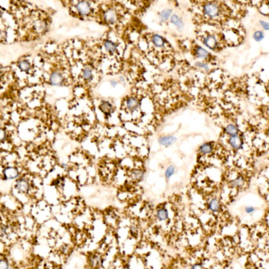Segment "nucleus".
<instances>
[{"instance_id":"a878e982","label":"nucleus","mask_w":269,"mask_h":269,"mask_svg":"<svg viewBox=\"0 0 269 269\" xmlns=\"http://www.w3.org/2000/svg\"><path fill=\"white\" fill-rule=\"evenodd\" d=\"M195 66L198 67V68H200V69H203V70L206 71V72L209 71V65H208V64L207 63H204V62H202V61L195 63Z\"/></svg>"},{"instance_id":"cd10ccee","label":"nucleus","mask_w":269,"mask_h":269,"mask_svg":"<svg viewBox=\"0 0 269 269\" xmlns=\"http://www.w3.org/2000/svg\"><path fill=\"white\" fill-rule=\"evenodd\" d=\"M245 212H246L247 213H249V214H251V213H253L254 212H255V207H253V206H251V205L246 206V207H245Z\"/></svg>"},{"instance_id":"4468645a","label":"nucleus","mask_w":269,"mask_h":269,"mask_svg":"<svg viewBox=\"0 0 269 269\" xmlns=\"http://www.w3.org/2000/svg\"><path fill=\"white\" fill-rule=\"evenodd\" d=\"M224 132L230 137L239 136V128L234 124H229L228 126H226V128H224Z\"/></svg>"},{"instance_id":"f3484780","label":"nucleus","mask_w":269,"mask_h":269,"mask_svg":"<svg viewBox=\"0 0 269 269\" xmlns=\"http://www.w3.org/2000/svg\"><path fill=\"white\" fill-rule=\"evenodd\" d=\"M244 183H245V179L243 176H238L236 179H234L231 181L230 186L233 188H241V187L244 185Z\"/></svg>"},{"instance_id":"f257e3e1","label":"nucleus","mask_w":269,"mask_h":269,"mask_svg":"<svg viewBox=\"0 0 269 269\" xmlns=\"http://www.w3.org/2000/svg\"><path fill=\"white\" fill-rule=\"evenodd\" d=\"M203 11H204V15H206L209 18L218 17L220 15V13H221L220 6L216 3H207V4H205L204 6Z\"/></svg>"},{"instance_id":"1a4fd4ad","label":"nucleus","mask_w":269,"mask_h":269,"mask_svg":"<svg viewBox=\"0 0 269 269\" xmlns=\"http://www.w3.org/2000/svg\"><path fill=\"white\" fill-rule=\"evenodd\" d=\"M18 170L17 169L13 167L6 168L4 170V178L5 179H13L18 177Z\"/></svg>"},{"instance_id":"39448f33","label":"nucleus","mask_w":269,"mask_h":269,"mask_svg":"<svg viewBox=\"0 0 269 269\" xmlns=\"http://www.w3.org/2000/svg\"><path fill=\"white\" fill-rule=\"evenodd\" d=\"M126 104H127V108L130 111H136L137 110H138L140 106L138 100L135 97H128L126 101Z\"/></svg>"},{"instance_id":"ddd939ff","label":"nucleus","mask_w":269,"mask_h":269,"mask_svg":"<svg viewBox=\"0 0 269 269\" xmlns=\"http://www.w3.org/2000/svg\"><path fill=\"white\" fill-rule=\"evenodd\" d=\"M100 110L102 111L107 117L110 116L111 114L112 111V105L111 102H107V101H103L102 103L100 104Z\"/></svg>"},{"instance_id":"c85d7f7f","label":"nucleus","mask_w":269,"mask_h":269,"mask_svg":"<svg viewBox=\"0 0 269 269\" xmlns=\"http://www.w3.org/2000/svg\"><path fill=\"white\" fill-rule=\"evenodd\" d=\"M259 23L260 24H261V26H262V28L264 29V30H266V31H269V23L265 22V21H260Z\"/></svg>"},{"instance_id":"4be33fe9","label":"nucleus","mask_w":269,"mask_h":269,"mask_svg":"<svg viewBox=\"0 0 269 269\" xmlns=\"http://www.w3.org/2000/svg\"><path fill=\"white\" fill-rule=\"evenodd\" d=\"M18 66L22 71H24V72H28L29 70L31 69V64L29 63V61H27V60L19 61Z\"/></svg>"},{"instance_id":"393cba45","label":"nucleus","mask_w":269,"mask_h":269,"mask_svg":"<svg viewBox=\"0 0 269 269\" xmlns=\"http://www.w3.org/2000/svg\"><path fill=\"white\" fill-rule=\"evenodd\" d=\"M174 173H175V167L172 166V165L171 166H169L167 168V170H166V171H165V177H166V179H170Z\"/></svg>"},{"instance_id":"6ab92c4d","label":"nucleus","mask_w":269,"mask_h":269,"mask_svg":"<svg viewBox=\"0 0 269 269\" xmlns=\"http://www.w3.org/2000/svg\"><path fill=\"white\" fill-rule=\"evenodd\" d=\"M104 47H105L106 50L109 53H111V54H113L117 50V45L113 41L109 40H107L104 41Z\"/></svg>"},{"instance_id":"c756f323","label":"nucleus","mask_w":269,"mask_h":269,"mask_svg":"<svg viewBox=\"0 0 269 269\" xmlns=\"http://www.w3.org/2000/svg\"><path fill=\"white\" fill-rule=\"evenodd\" d=\"M191 269H204V267H203L201 264H195V265L192 266Z\"/></svg>"},{"instance_id":"dca6fc26","label":"nucleus","mask_w":269,"mask_h":269,"mask_svg":"<svg viewBox=\"0 0 269 269\" xmlns=\"http://www.w3.org/2000/svg\"><path fill=\"white\" fill-rule=\"evenodd\" d=\"M152 41L153 43V45L157 48H163L164 47V44H165V40L164 38L158 35V34H154L153 35V38H152Z\"/></svg>"},{"instance_id":"f03ea898","label":"nucleus","mask_w":269,"mask_h":269,"mask_svg":"<svg viewBox=\"0 0 269 269\" xmlns=\"http://www.w3.org/2000/svg\"><path fill=\"white\" fill-rule=\"evenodd\" d=\"M76 9L78 11V13L82 15V16H86L90 14L91 12V6L90 3L87 1H80L78 2V4L76 5Z\"/></svg>"},{"instance_id":"f8f14e48","label":"nucleus","mask_w":269,"mask_h":269,"mask_svg":"<svg viewBox=\"0 0 269 269\" xmlns=\"http://www.w3.org/2000/svg\"><path fill=\"white\" fill-rule=\"evenodd\" d=\"M195 54L197 58H202V59H207L210 56L209 52L206 49H204V48L200 46L195 47Z\"/></svg>"},{"instance_id":"7c9ffc66","label":"nucleus","mask_w":269,"mask_h":269,"mask_svg":"<svg viewBox=\"0 0 269 269\" xmlns=\"http://www.w3.org/2000/svg\"><path fill=\"white\" fill-rule=\"evenodd\" d=\"M111 85L115 87V86L117 85V82H116V81H111Z\"/></svg>"},{"instance_id":"5701e85b","label":"nucleus","mask_w":269,"mask_h":269,"mask_svg":"<svg viewBox=\"0 0 269 269\" xmlns=\"http://www.w3.org/2000/svg\"><path fill=\"white\" fill-rule=\"evenodd\" d=\"M82 75H83V77L85 80L89 81V80H92V78H93V72H92V70L89 67H86L83 70Z\"/></svg>"},{"instance_id":"2eb2a0df","label":"nucleus","mask_w":269,"mask_h":269,"mask_svg":"<svg viewBox=\"0 0 269 269\" xmlns=\"http://www.w3.org/2000/svg\"><path fill=\"white\" fill-rule=\"evenodd\" d=\"M29 183L23 179H20L16 183V188L22 193H26L29 190Z\"/></svg>"},{"instance_id":"6e6552de","label":"nucleus","mask_w":269,"mask_h":269,"mask_svg":"<svg viewBox=\"0 0 269 269\" xmlns=\"http://www.w3.org/2000/svg\"><path fill=\"white\" fill-rule=\"evenodd\" d=\"M213 151V144L211 142H206L204 143L203 145H200V147L198 149L199 153L201 154H210L212 153Z\"/></svg>"},{"instance_id":"423d86ee","label":"nucleus","mask_w":269,"mask_h":269,"mask_svg":"<svg viewBox=\"0 0 269 269\" xmlns=\"http://www.w3.org/2000/svg\"><path fill=\"white\" fill-rule=\"evenodd\" d=\"M177 138L173 136H162L161 137H159L158 142L160 145H164V146H170L171 145H173L174 143H176Z\"/></svg>"},{"instance_id":"b1692460","label":"nucleus","mask_w":269,"mask_h":269,"mask_svg":"<svg viewBox=\"0 0 269 269\" xmlns=\"http://www.w3.org/2000/svg\"><path fill=\"white\" fill-rule=\"evenodd\" d=\"M253 39L256 41L259 42V41H261L264 39V32L262 31H257V32H255L254 34H253Z\"/></svg>"},{"instance_id":"2f4dec72","label":"nucleus","mask_w":269,"mask_h":269,"mask_svg":"<svg viewBox=\"0 0 269 269\" xmlns=\"http://www.w3.org/2000/svg\"><path fill=\"white\" fill-rule=\"evenodd\" d=\"M267 186H268V188H269V179L267 180Z\"/></svg>"},{"instance_id":"9b49d317","label":"nucleus","mask_w":269,"mask_h":269,"mask_svg":"<svg viewBox=\"0 0 269 269\" xmlns=\"http://www.w3.org/2000/svg\"><path fill=\"white\" fill-rule=\"evenodd\" d=\"M104 20L110 23V24H113L116 23L117 21V14L114 10H108L105 12L104 14Z\"/></svg>"},{"instance_id":"7ed1b4c3","label":"nucleus","mask_w":269,"mask_h":269,"mask_svg":"<svg viewBox=\"0 0 269 269\" xmlns=\"http://www.w3.org/2000/svg\"><path fill=\"white\" fill-rule=\"evenodd\" d=\"M203 43L205 46L211 49H215L216 47L218 46V42L216 38L213 36V34H207L206 36H204V40H203Z\"/></svg>"},{"instance_id":"0eeeda50","label":"nucleus","mask_w":269,"mask_h":269,"mask_svg":"<svg viewBox=\"0 0 269 269\" xmlns=\"http://www.w3.org/2000/svg\"><path fill=\"white\" fill-rule=\"evenodd\" d=\"M49 83L54 86H59L63 83V75L59 72H53L49 77Z\"/></svg>"},{"instance_id":"bb28decb","label":"nucleus","mask_w":269,"mask_h":269,"mask_svg":"<svg viewBox=\"0 0 269 269\" xmlns=\"http://www.w3.org/2000/svg\"><path fill=\"white\" fill-rule=\"evenodd\" d=\"M133 174H134V177H135L136 179H142V178H143L144 172H143L141 170H134Z\"/></svg>"},{"instance_id":"a211bd4d","label":"nucleus","mask_w":269,"mask_h":269,"mask_svg":"<svg viewBox=\"0 0 269 269\" xmlns=\"http://www.w3.org/2000/svg\"><path fill=\"white\" fill-rule=\"evenodd\" d=\"M170 23H173L176 26L178 30H182L184 27V23L181 19L179 18L177 15H173L170 17Z\"/></svg>"},{"instance_id":"20e7f679","label":"nucleus","mask_w":269,"mask_h":269,"mask_svg":"<svg viewBox=\"0 0 269 269\" xmlns=\"http://www.w3.org/2000/svg\"><path fill=\"white\" fill-rule=\"evenodd\" d=\"M229 145L234 150H240L242 147V145H243V140L239 136L230 137V138H229Z\"/></svg>"},{"instance_id":"aec40b11","label":"nucleus","mask_w":269,"mask_h":269,"mask_svg":"<svg viewBox=\"0 0 269 269\" xmlns=\"http://www.w3.org/2000/svg\"><path fill=\"white\" fill-rule=\"evenodd\" d=\"M157 218L160 220V221H165L168 219V211L165 209V208H160L157 211Z\"/></svg>"},{"instance_id":"412c9836","label":"nucleus","mask_w":269,"mask_h":269,"mask_svg":"<svg viewBox=\"0 0 269 269\" xmlns=\"http://www.w3.org/2000/svg\"><path fill=\"white\" fill-rule=\"evenodd\" d=\"M171 9H165L163 11H162V13L160 14V20L162 23L166 22L168 19L170 18V15H171Z\"/></svg>"},{"instance_id":"9d476101","label":"nucleus","mask_w":269,"mask_h":269,"mask_svg":"<svg viewBox=\"0 0 269 269\" xmlns=\"http://www.w3.org/2000/svg\"><path fill=\"white\" fill-rule=\"evenodd\" d=\"M208 208L210 211H212L213 213H217L221 211L222 204L217 198H212L208 203Z\"/></svg>"}]
</instances>
